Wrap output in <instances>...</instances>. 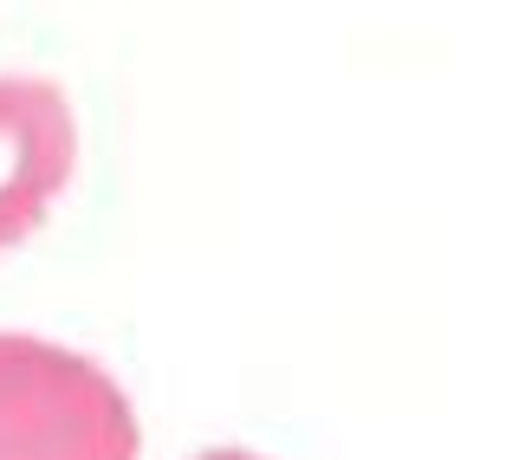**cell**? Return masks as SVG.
I'll list each match as a JSON object with an SVG mask.
<instances>
[{
	"label": "cell",
	"mask_w": 512,
	"mask_h": 460,
	"mask_svg": "<svg viewBox=\"0 0 512 460\" xmlns=\"http://www.w3.org/2000/svg\"><path fill=\"white\" fill-rule=\"evenodd\" d=\"M143 428L104 363L0 331V460H137Z\"/></svg>",
	"instance_id": "6da1fadb"
},
{
	"label": "cell",
	"mask_w": 512,
	"mask_h": 460,
	"mask_svg": "<svg viewBox=\"0 0 512 460\" xmlns=\"http://www.w3.org/2000/svg\"><path fill=\"white\" fill-rule=\"evenodd\" d=\"M78 169V117L52 78L0 72V253L39 234Z\"/></svg>",
	"instance_id": "7a4b0ae2"
},
{
	"label": "cell",
	"mask_w": 512,
	"mask_h": 460,
	"mask_svg": "<svg viewBox=\"0 0 512 460\" xmlns=\"http://www.w3.org/2000/svg\"><path fill=\"white\" fill-rule=\"evenodd\" d=\"M195 460H266V454H247V448H208V454H195Z\"/></svg>",
	"instance_id": "3957f363"
}]
</instances>
